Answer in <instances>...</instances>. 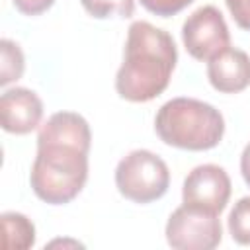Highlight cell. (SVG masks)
<instances>
[{
    "instance_id": "obj_18",
    "label": "cell",
    "mask_w": 250,
    "mask_h": 250,
    "mask_svg": "<svg viewBox=\"0 0 250 250\" xmlns=\"http://www.w3.org/2000/svg\"><path fill=\"white\" fill-rule=\"evenodd\" d=\"M240 174H242L244 184L250 188V141L244 145L242 154H240Z\"/></svg>"
},
{
    "instance_id": "obj_7",
    "label": "cell",
    "mask_w": 250,
    "mask_h": 250,
    "mask_svg": "<svg viewBox=\"0 0 250 250\" xmlns=\"http://www.w3.org/2000/svg\"><path fill=\"white\" fill-rule=\"evenodd\" d=\"M232 184L219 164H199L188 172L182 186V203L221 215L230 199Z\"/></svg>"
},
{
    "instance_id": "obj_3",
    "label": "cell",
    "mask_w": 250,
    "mask_h": 250,
    "mask_svg": "<svg viewBox=\"0 0 250 250\" xmlns=\"http://www.w3.org/2000/svg\"><path fill=\"white\" fill-rule=\"evenodd\" d=\"M158 139L180 150H211L225 137L223 113L197 98H172L154 117Z\"/></svg>"
},
{
    "instance_id": "obj_14",
    "label": "cell",
    "mask_w": 250,
    "mask_h": 250,
    "mask_svg": "<svg viewBox=\"0 0 250 250\" xmlns=\"http://www.w3.org/2000/svg\"><path fill=\"white\" fill-rule=\"evenodd\" d=\"M80 4L96 20L131 18L135 14V0H80Z\"/></svg>"
},
{
    "instance_id": "obj_13",
    "label": "cell",
    "mask_w": 250,
    "mask_h": 250,
    "mask_svg": "<svg viewBox=\"0 0 250 250\" xmlns=\"http://www.w3.org/2000/svg\"><path fill=\"white\" fill-rule=\"evenodd\" d=\"M230 238L240 246H250V195L240 197L227 219Z\"/></svg>"
},
{
    "instance_id": "obj_15",
    "label": "cell",
    "mask_w": 250,
    "mask_h": 250,
    "mask_svg": "<svg viewBox=\"0 0 250 250\" xmlns=\"http://www.w3.org/2000/svg\"><path fill=\"white\" fill-rule=\"evenodd\" d=\"M139 2L146 12L160 18H170L186 10L193 0H139Z\"/></svg>"
},
{
    "instance_id": "obj_2",
    "label": "cell",
    "mask_w": 250,
    "mask_h": 250,
    "mask_svg": "<svg viewBox=\"0 0 250 250\" xmlns=\"http://www.w3.org/2000/svg\"><path fill=\"white\" fill-rule=\"evenodd\" d=\"M90 150L59 141L37 143L29 184L33 193L49 205H66L80 195L88 182Z\"/></svg>"
},
{
    "instance_id": "obj_11",
    "label": "cell",
    "mask_w": 250,
    "mask_h": 250,
    "mask_svg": "<svg viewBox=\"0 0 250 250\" xmlns=\"http://www.w3.org/2000/svg\"><path fill=\"white\" fill-rule=\"evenodd\" d=\"M2 250H27L35 244V225L29 217L18 211H4L0 215Z\"/></svg>"
},
{
    "instance_id": "obj_16",
    "label": "cell",
    "mask_w": 250,
    "mask_h": 250,
    "mask_svg": "<svg viewBox=\"0 0 250 250\" xmlns=\"http://www.w3.org/2000/svg\"><path fill=\"white\" fill-rule=\"evenodd\" d=\"M227 10L240 29L250 31V0H225Z\"/></svg>"
},
{
    "instance_id": "obj_10",
    "label": "cell",
    "mask_w": 250,
    "mask_h": 250,
    "mask_svg": "<svg viewBox=\"0 0 250 250\" xmlns=\"http://www.w3.org/2000/svg\"><path fill=\"white\" fill-rule=\"evenodd\" d=\"M43 141H59L78 145L86 150L92 146V131L88 121L76 111H57L47 121L41 123L37 133V143Z\"/></svg>"
},
{
    "instance_id": "obj_4",
    "label": "cell",
    "mask_w": 250,
    "mask_h": 250,
    "mask_svg": "<svg viewBox=\"0 0 250 250\" xmlns=\"http://www.w3.org/2000/svg\"><path fill=\"white\" fill-rule=\"evenodd\" d=\"M117 191L139 205L160 199L170 188V168L152 150L135 148L127 152L115 166Z\"/></svg>"
},
{
    "instance_id": "obj_1",
    "label": "cell",
    "mask_w": 250,
    "mask_h": 250,
    "mask_svg": "<svg viewBox=\"0 0 250 250\" xmlns=\"http://www.w3.org/2000/svg\"><path fill=\"white\" fill-rule=\"evenodd\" d=\"M176 62L178 49L172 35L150 21L137 20L127 29L115 92L131 104L150 102L168 88Z\"/></svg>"
},
{
    "instance_id": "obj_9",
    "label": "cell",
    "mask_w": 250,
    "mask_h": 250,
    "mask_svg": "<svg viewBox=\"0 0 250 250\" xmlns=\"http://www.w3.org/2000/svg\"><path fill=\"white\" fill-rule=\"evenodd\" d=\"M209 84L221 94H238L250 86V57L246 51L227 47L207 61Z\"/></svg>"
},
{
    "instance_id": "obj_5",
    "label": "cell",
    "mask_w": 250,
    "mask_h": 250,
    "mask_svg": "<svg viewBox=\"0 0 250 250\" xmlns=\"http://www.w3.org/2000/svg\"><path fill=\"white\" fill-rule=\"evenodd\" d=\"M164 236L176 250H213L223 240V227L219 215L182 203L170 213Z\"/></svg>"
},
{
    "instance_id": "obj_8",
    "label": "cell",
    "mask_w": 250,
    "mask_h": 250,
    "mask_svg": "<svg viewBox=\"0 0 250 250\" xmlns=\"http://www.w3.org/2000/svg\"><path fill=\"white\" fill-rule=\"evenodd\" d=\"M43 102L37 92L14 86L0 98V125L10 135H27L41 127Z\"/></svg>"
},
{
    "instance_id": "obj_6",
    "label": "cell",
    "mask_w": 250,
    "mask_h": 250,
    "mask_svg": "<svg viewBox=\"0 0 250 250\" xmlns=\"http://www.w3.org/2000/svg\"><path fill=\"white\" fill-rule=\"evenodd\" d=\"M182 43L195 61H211L230 47V31L219 8L207 4L193 10L182 23Z\"/></svg>"
},
{
    "instance_id": "obj_12",
    "label": "cell",
    "mask_w": 250,
    "mask_h": 250,
    "mask_svg": "<svg viewBox=\"0 0 250 250\" xmlns=\"http://www.w3.org/2000/svg\"><path fill=\"white\" fill-rule=\"evenodd\" d=\"M25 70V57L21 47L4 37L0 41V86H8L21 78Z\"/></svg>"
},
{
    "instance_id": "obj_17",
    "label": "cell",
    "mask_w": 250,
    "mask_h": 250,
    "mask_svg": "<svg viewBox=\"0 0 250 250\" xmlns=\"http://www.w3.org/2000/svg\"><path fill=\"white\" fill-rule=\"evenodd\" d=\"M12 2L16 10L21 12L23 16H39L55 4V0H12Z\"/></svg>"
}]
</instances>
